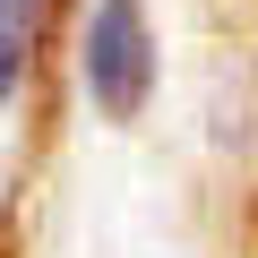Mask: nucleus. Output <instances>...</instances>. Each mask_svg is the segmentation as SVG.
<instances>
[{
	"label": "nucleus",
	"mask_w": 258,
	"mask_h": 258,
	"mask_svg": "<svg viewBox=\"0 0 258 258\" xmlns=\"http://www.w3.org/2000/svg\"><path fill=\"white\" fill-rule=\"evenodd\" d=\"M26 52H35V0H0V103L18 95Z\"/></svg>",
	"instance_id": "obj_2"
},
{
	"label": "nucleus",
	"mask_w": 258,
	"mask_h": 258,
	"mask_svg": "<svg viewBox=\"0 0 258 258\" xmlns=\"http://www.w3.org/2000/svg\"><path fill=\"white\" fill-rule=\"evenodd\" d=\"M86 95L103 120H138L155 95V26L147 0H103L86 18Z\"/></svg>",
	"instance_id": "obj_1"
}]
</instances>
